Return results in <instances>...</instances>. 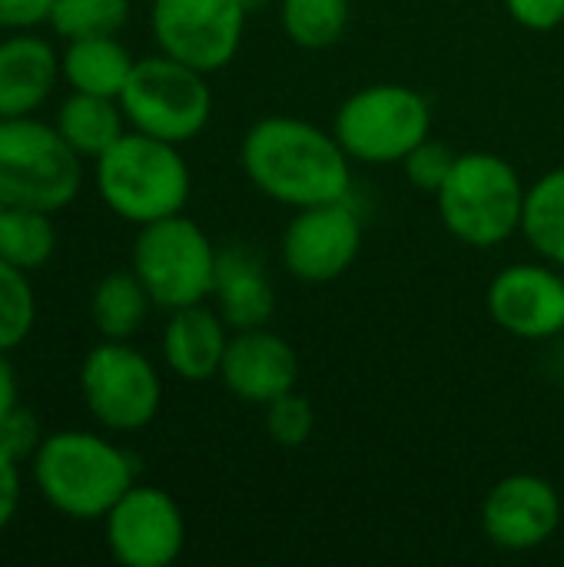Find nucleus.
I'll return each mask as SVG.
<instances>
[{
  "instance_id": "f03ea898",
  "label": "nucleus",
  "mask_w": 564,
  "mask_h": 567,
  "mask_svg": "<svg viewBox=\"0 0 564 567\" xmlns=\"http://www.w3.org/2000/svg\"><path fill=\"white\" fill-rule=\"evenodd\" d=\"M30 478L57 515L70 522H103L136 485V458L106 435L63 429L43 435L30 458Z\"/></svg>"
},
{
  "instance_id": "6e6552de",
  "label": "nucleus",
  "mask_w": 564,
  "mask_h": 567,
  "mask_svg": "<svg viewBox=\"0 0 564 567\" xmlns=\"http://www.w3.org/2000/svg\"><path fill=\"white\" fill-rule=\"evenodd\" d=\"M332 133L349 159L402 163L425 136H432V106L412 86L372 83L339 106Z\"/></svg>"
},
{
  "instance_id": "aec40b11",
  "label": "nucleus",
  "mask_w": 564,
  "mask_h": 567,
  "mask_svg": "<svg viewBox=\"0 0 564 567\" xmlns=\"http://www.w3.org/2000/svg\"><path fill=\"white\" fill-rule=\"evenodd\" d=\"M53 126L73 153H80L83 159H100L126 133L130 123L123 116L120 100L70 90V96L57 110Z\"/></svg>"
},
{
  "instance_id": "7c9ffc66",
  "label": "nucleus",
  "mask_w": 564,
  "mask_h": 567,
  "mask_svg": "<svg viewBox=\"0 0 564 567\" xmlns=\"http://www.w3.org/2000/svg\"><path fill=\"white\" fill-rule=\"evenodd\" d=\"M23 482H20V462L0 445V535L10 528V522L20 512Z\"/></svg>"
},
{
  "instance_id": "7ed1b4c3",
  "label": "nucleus",
  "mask_w": 564,
  "mask_h": 567,
  "mask_svg": "<svg viewBox=\"0 0 564 567\" xmlns=\"http://www.w3.org/2000/svg\"><path fill=\"white\" fill-rule=\"evenodd\" d=\"M96 163V193L126 223L146 226L183 213L189 199V166L176 143L126 130Z\"/></svg>"
},
{
  "instance_id": "1a4fd4ad",
  "label": "nucleus",
  "mask_w": 564,
  "mask_h": 567,
  "mask_svg": "<svg viewBox=\"0 0 564 567\" xmlns=\"http://www.w3.org/2000/svg\"><path fill=\"white\" fill-rule=\"evenodd\" d=\"M80 399L100 429L126 435L160 415L163 382L130 339H103L80 362Z\"/></svg>"
},
{
  "instance_id": "c9c22d12",
  "label": "nucleus",
  "mask_w": 564,
  "mask_h": 567,
  "mask_svg": "<svg viewBox=\"0 0 564 567\" xmlns=\"http://www.w3.org/2000/svg\"><path fill=\"white\" fill-rule=\"evenodd\" d=\"M562 369H564V355H562Z\"/></svg>"
},
{
  "instance_id": "dca6fc26",
  "label": "nucleus",
  "mask_w": 564,
  "mask_h": 567,
  "mask_svg": "<svg viewBox=\"0 0 564 567\" xmlns=\"http://www.w3.org/2000/svg\"><path fill=\"white\" fill-rule=\"evenodd\" d=\"M60 80V53L33 30L0 40V120L33 116Z\"/></svg>"
},
{
  "instance_id": "bb28decb",
  "label": "nucleus",
  "mask_w": 564,
  "mask_h": 567,
  "mask_svg": "<svg viewBox=\"0 0 564 567\" xmlns=\"http://www.w3.org/2000/svg\"><path fill=\"white\" fill-rule=\"evenodd\" d=\"M316 429V412H312V402L306 395H299L296 389L273 399L266 405V432L276 445L283 449H299L309 442Z\"/></svg>"
},
{
  "instance_id": "c85d7f7f",
  "label": "nucleus",
  "mask_w": 564,
  "mask_h": 567,
  "mask_svg": "<svg viewBox=\"0 0 564 567\" xmlns=\"http://www.w3.org/2000/svg\"><path fill=\"white\" fill-rule=\"evenodd\" d=\"M43 432L37 425V415L27 412L23 405H17L3 422H0V445L17 458V462H30L33 452L40 449Z\"/></svg>"
},
{
  "instance_id": "0eeeda50",
  "label": "nucleus",
  "mask_w": 564,
  "mask_h": 567,
  "mask_svg": "<svg viewBox=\"0 0 564 567\" xmlns=\"http://www.w3.org/2000/svg\"><path fill=\"white\" fill-rule=\"evenodd\" d=\"M120 106L130 130L183 146L206 130L213 116V93L206 73L156 53L136 60L120 93Z\"/></svg>"
},
{
  "instance_id": "39448f33",
  "label": "nucleus",
  "mask_w": 564,
  "mask_h": 567,
  "mask_svg": "<svg viewBox=\"0 0 564 567\" xmlns=\"http://www.w3.org/2000/svg\"><path fill=\"white\" fill-rule=\"evenodd\" d=\"M83 186V156L33 116L0 120V199L43 213L66 209Z\"/></svg>"
},
{
  "instance_id": "f8f14e48",
  "label": "nucleus",
  "mask_w": 564,
  "mask_h": 567,
  "mask_svg": "<svg viewBox=\"0 0 564 567\" xmlns=\"http://www.w3.org/2000/svg\"><path fill=\"white\" fill-rule=\"evenodd\" d=\"M362 249V219L349 199L296 209L283 233V266L293 279L322 286L336 282Z\"/></svg>"
},
{
  "instance_id": "20e7f679",
  "label": "nucleus",
  "mask_w": 564,
  "mask_h": 567,
  "mask_svg": "<svg viewBox=\"0 0 564 567\" xmlns=\"http://www.w3.org/2000/svg\"><path fill=\"white\" fill-rule=\"evenodd\" d=\"M519 169L495 153H462L435 193L442 226L465 246L489 249L512 239L525 216Z\"/></svg>"
},
{
  "instance_id": "b1692460",
  "label": "nucleus",
  "mask_w": 564,
  "mask_h": 567,
  "mask_svg": "<svg viewBox=\"0 0 564 567\" xmlns=\"http://www.w3.org/2000/svg\"><path fill=\"white\" fill-rule=\"evenodd\" d=\"M279 20L286 37L302 50L336 47L352 20L349 0H283Z\"/></svg>"
},
{
  "instance_id": "c756f323",
  "label": "nucleus",
  "mask_w": 564,
  "mask_h": 567,
  "mask_svg": "<svg viewBox=\"0 0 564 567\" xmlns=\"http://www.w3.org/2000/svg\"><path fill=\"white\" fill-rule=\"evenodd\" d=\"M512 20L525 30H555L564 23V0H505Z\"/></svg>"
},
{
  "instance_id": "473e14b6",
  "label": "nucleus",
  "mask_w": 564,
  "mask_h": 567,
  "mask_svg": "<svg viewBox=\"0 0 564 567\" xmlns=\"http://www.w3.org/2000/svg\"><path fill=\"white\" fill-rule=\"evenodd\" d=\"M20 405V382H17V369L10 362V352L0 349V422Z\"/></svg>"
},
{
  "instance_id": "2f4dec72",
  "label": "nucleus",
  "mask_w": 564,
  "mask_h": 567,
  "mask_svg": "<svg viewBox=\"0 0 564 567\" xmlns=\"http://www.w3.org/2000/svg\"><path fill=\"white\" fill-rule=\"evenodd\" d=\"M53 0H0V30H37L50 20Z\"/></svg>"
},
{
  "instance_id": "a211bd4d",
  "label": "nucleus",
  "mask_w": 564,
  "mask_h": 567,
  "mask_svg": "<svg viewBox=\"0 0 564 567\" xmlns=\"http://www.w3.org/2000/svg\"><path fill=\"white\" fill-rule=\"evenodd\" d=\"M216 312L236 332L269 326L276 312V292L263 269V259L246 246L219 249L216 256Z\"/></svg>"
},
{
  "instance_id": "cd10ccee",
  "label": "nucleus",
  "mask_w": 564,
  "mask_h": 567,
  "mask_svg": "<svg viewBox=\"0 0 564 567\" xmlns=\"http://www.w3.org/2000/svg\"><path fill=\"white\" fill-rule=\"evenodd\" d=\"M459 153H452V146H445L442 140H432L425 136L406 159H402V169H406V179L422 189V193H439L455 166Z\"/></svg>"
},
{
  "instance_id": "412c9836",
  "label": "nucleus",
  "mask_w": 564,
  "mask_h": 567,
  "mask_svg": "<svg viewBox=\"0 0 564 567\" xmlns=\"http://www.w3.org/2000/svg\"><path fill=\"white\" fill-rule=\"evenodd\" d=\"M150 292L133 269L106 272L90 292V319L103 339H133L150 316Z\"/></svg>"
},
{
  "instance_id": "f257e3e1",
  "label": "nucleus",
  "mask_w": 564,
  "mask_h": 567,
  "mask_svg": "<svg viewBox=\"0 0 564 567\" xmlns=\"http://www.w3.org/2000/svg\"><path fill=\"white\" fill-rule=\"evenodd\" d=\"M239 163L263 196L289 209L339 203L352 189L349 153L336 133L296 116L256 120L243 136Z\"/></svg>"
},
{
  "instance_id": "f704fd0d",
  "label": "nucleus",
  "mask_w": 564,
  "mask_h": 567,
  "mask_svg": "<svg viewBox=\"0 0 564 567\" xmlns=\"http://www.w3.org/2000/svg\"><path fill=\"white\" fill-rule=\"evenodd\" d=\"M0 209H3V199H0Z\"/></svg>"
},
{
  "instance_id": "9d476101",
  "label": "nucleus",
  "mask_w": 564,
  "mask_h": 567,
  "mask_svg": "<svg viewBox=\"0 0 564 567\" xmlns=\"http://www.w3.org/2000/svg\"><path fill=\"white\" fill-rule=\"evenodd\" d=\"M243 0H153L150 27L160 53L199 70L216 73L243 47L246 30Z\"/></svg>"
},
{
  "instance_id": "4be33fe9",
  "label": "nucleus",
  "mask_w": 564,
  "mask_h": 567,
  "mask_svg": "<svg viewBox=\"0 0 564 567\" xmlns=\"http://www.w3.org/2000/svg\"><path fill=\"white\" fill-rule=\"evenodd\" d=\"M53 252H57L53 213L3 203V209H0V259L33 272L43 262H50Z\"/></svg>"
},
{
  "instance_id": "72a5a7b5",
  "label": "nucleus",
  "mask_w": 564,
  "mask_h": 567,
  "mask_svg": "<svg viewBox=\"0 0 564 567\" xmlns=\"http://www.w3.org/2000/svg\"><path fill=\"white\" fill-rule=\"evenodd\" d=\"M243 3H246V10L253 13V10H259V7H266L269 0H243Z\"/></svg>"
},
{
  "instance_id": "f3484780",
  "label": "nucleus",
  "mask_w": 564,
  "mask_h": 567,
  "mask_svg": "<svg viewBox=\"0 0 564 567\" xmlns=\"http://www.w3.org/2000/svg\"><path fill=\"white\" fill-rule=\"evenodd\" d=\"M226 322L216 309L196 302L170 312V322L163 329V362L173 375L186 382H206L219 375L223 355L229 346Z\"/></svg>"
},
{
  "instance_id": "a878e982",
  "label": "nucleus",
  "mask_w": 564,
  "mask_h": 567,
  "mask_svg": "<svg viewBox=\"0 0 564 567\" xmlns=\"http://www.w3.org/2000/svg\"><path fill=\"white\" fill-rule=\"evenodd\" d=\"M37 326V292L27 269L0 259V349H20Z\"/></svg>"
},
{
  "instance_id": "ddd939ff",
  "label": "nucleus",
  "mask_w": 564,
  "mask_h": 567,
  "mask_svg": "<svg viewBox=\"0 0 564 567\" xmlns=\"http://www.w3.org/2000/svg\"><path fill=\"white\" fill-rule=\"evenodd\" d=\"M562 525V495L542 475H509L482 502V528L502 551H535Z\"/></svg>"
},
{
  "instance_id": "393cba45",
  "label": "nucleus",
  "mask_w": 564,
  "mask_h": 567,
  "mask_svg": "<svg viewBox=\"0 0 564 567\" xmlns=\"http://www.w3.org/2000/svg\"><path fill=\"white\" fill-rule=\"evenodd\" d=\"M130 20V0H53L47 27L63 40L113 37Z\"/></svg>"
},
{
  "instance_id": "2eb2a0df",
  "label": "nucleus",
  "mask_w": 564,
  "mask_h": 567,
  "mask_svg": "<svg viewBox=\"0 0 564 567\" xmlns=\"http://www.w3.org/2000/svg\"><path fill=\"white\" fill-rule=\"evenodd\" d=\"M219 379L236 399L253 405H269L273 399L296 389L299 359L296 349L283 336L269 332L266 326L243 329L226 346Z\"/></svg>"
},
{
  "instance_id": "423d86ee",
  "label": "nucleus",
  "mask_w": 564,
  "mask_h": 567,
  "mask_svg": "<svg viewBox=\"0 0 564 567\" xmlns=\"http://www.w3.org/2000/svg\"><path fill=\"white\" fill-rule=\"evenodd\" d=\"M216 256L219 249L209 243V236L189 216L176 213L140 226L130 269L146 286L153 306L173 312L213 296Z\"/></svg>"
},
{
  "instance_id": "6ab92c4d",
  "label": "nucleus",
  "mask_w": 564,
  "mask_h": 567,
  "mask_svg": "<svg viewBox=\"0 0 564 567\" xmlns=\"http://www.w3.org/2000/svg\"><path fill=\"white\" fill-rule=\"evenodd\" d=\"M136 60L113 37H80L66 40L60 53V80L76 93H96L120 100Z\"/></svg>"
},
{
  "instance_id": "4468645a",
  "label": "nucleus",
  "mask_w": 564,
  "mask_h": 567,
  "mask_svg": "<svg viewBox=\"0 0 564 567\" xmlns=\"http://www.w3.org/2000/svg\"><path fill=\"white\" fill-rule=\"evenodd\" d=\"M489 316L515 339H555L564 329V279L539 262L505 266L489 286Z\"/></svg>"
},
{
  "instance_id": "9b49d317",
  "label": "nucleus",
  "mask_w": 564,
  "mask_h": 567,
  "mask_svg": "<svg viewBox=\"0 0 564 567\" xmlns=\"http://www.w3.org/2000/svg\"><path fill=\"white\" fill-rule=\"evenodd\" d=\"M106 551L123 567H170L186 545V522L173 495L133 485L103 518Z\"/></svg>"
},
{
  "instance_id": "5701e85b",
  "label": "nucleus",
  "mask_w": 564,
  "mask_h": 567,
  "mask_svg": "<svg viewBox=\"0 0 564 567\" xmlns=\"http://www.w3.org/2000/svg\"><path fill=\"white\" fill-rule=\"evenodd\" d=\"M522 233L539 256L564 266V166L545 173L525 193Z\"/></svg>"
}]
</instances>
